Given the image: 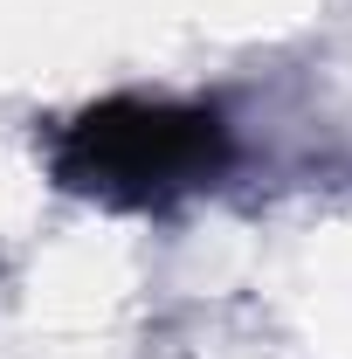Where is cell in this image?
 I'll return each instance as SVG.
<instances>
[{
  "mask_svg": "<svg viewBox=\"0 0 352 359\" xmlns=\"http://www.w3.org/2000/svg\"><path fill=\"white\" fill-rule=\"evenodd\" d=\"M48 166L69 194L104 208H166L228 166V125L201 104L111 97L62 125Z\"/></svg>",
  "mask_w": 352,
  "mask_h": 359,
  "instance_id": "cell-1",
  "label": "cell"
}]
</instances>
